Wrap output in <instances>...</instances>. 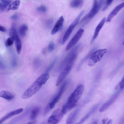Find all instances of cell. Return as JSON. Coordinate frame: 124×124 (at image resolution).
Masks as SVG:
<instances>
[{
	"label": "cell",
	"mask_w": 124,
	"mask_h": 124,
	"mask_svg": "<svg viewBox=\"0 0 124 124\" xmlns=\"http://www.w3.org/2000/svg\"><path fill=\"white\" fill-rule=\"evenodd\" d=\"M112 120L111 119H110L107 123V124H111L112 122Z\"/></svg>",
	"instance_id": "40"
},
{
	"label": "cell",
	"mask_w": 124,
	"mask_h": 124,
	"mask_svg": "<svg viewBox=\"0 0 124 124\" xmlns=\"http://www.w3.org/2000/svg\"><path fill=\"white\" fill-rule=\"evenodd\" d=\"M76 105V103L72 104L66 102L62 106L61 109L64 114H66L68 112L74 108Z\"/></svg>",
	"instance_id": "19"
},
{
	"label": "cell",
	"mask_w": 124,
	"mask_h": 124,
	"mask_svg": "<svg viewBox=\"0 0 124 124\" xmlns=\"http://www.w3.org/2000/svg\"><path fill=\"white\" fill-rule=\"evenodd\" d=\"M113 0H107L105 6L103 8V10L104 11L106 10L109 6L112 3Z\"/></svg>",
	"instance_id": "34"
},
{
	"label": "cell",
	"mask_w": 124,
	"mask_h": 124,
	"mask_svg": "<svg viewBox=\"0 0 124 124\" xmlns=\"http://www.w3.org/2000/svg\"><path fill=\"white\" fill-rule=\"evenodd\" d=\"M108 120V118L103 119L102 120V122L103 124H105Z\"/></svg>",
	"instance_id": "36"
},
{
	"label": "cell",
	"mask_w": 124,
	"mask_h": 124,
	"mask_svg": "<svg viewBox=\"0 0 124 124\" xmlns=\"http://www.w3.org/2000/svg\"><path fill=\"white\" fill-rule=\"evenodd\" d=\"M57 59V57L55 58L54 59L53 62H52V63H51V64L46 69L45 72L48 73V72L51 70L54 66L56 61Z\"/></svg>",
	"instance_id": "30"
},
{
	"label": "cell",
	"mask_w": 124,
	"mask_h": 124,
	"mask_svg": "<svg viewBox=\"0 0 124 124\" xmlns=\"http://www.w3.org/2000/svg\"><path fill=\"white\" fill-rule=\"evenodd\" d=\"M107 52V49L105 48L99 49L94 51L91 55L88 65L90 66L94 65L101 60Z\"/></svg>",
	"instance_id": "4"
},
{
	"label": "cell",
	"mask_w": 124,
	"mask_h": 124,
	"mask_svg": "<svg viewBox=\"0 0 124 124\" xmlns=\"http://www.w3.org/2000/svg\"><path fill=\"white\" fill-rule=\"evenodd\" d=\"M23 108H21L9 112L0 119V124L7 119L13 116L21 113L23 111Z\"/></svg>",
	"instance_id": "15"
},
{
	"label": "cell",
	"mask_w": 124,
	"mask_h": 124,
	"mask_svg": "<svg viewBox=\"0 0 124 124\" xmlns=\"http://www.w3.org/2000/svg\"><path fill=\"white\" fill-rule=\"evenodd\" d=\"M80 45L74 47L69 52L68 55L62 61L59 65L58 70H60L67 63H74L77 58L78 52L80 47Z\"/></svg>",
	"instance_id": "2"
},
{
	"label": "cell",
	"mask_w": 124,
	"mask_h": 124,
	"mask_svg": "<svg viewBox=\"0 0 124 124\" xmlns=\"http://www.w3.org/2000/svg\"><path fill=\"white\" fill-rule=\"evenodd\" d=\"M98 121L97 120L95 119H93V121L92 122V124H96L97 123Z\"/></svg>",
	"instance_id": "38"
},
{
	"label": "cell",
	"mask_w": 124,
	"mask_h": 124,
	"mask_svg": "<svg viewBox=\"0 0 124 124\" xmlns=\"http://www.w3.org/2000/svg\"><path fill=\"white\" fill-rule=\"evenodd\" d=\"M6 30L5 28L3 26L1 25L0 24V31L4 32Z\"/></svg>",
	"instance_id": "35"
},
{
	"label": "cell",
	"mask_w": 124,
	"mask_h": 124,
	"mask_svg": "<svg viewBox=\"0 0 124 124\" xmlns=\"http://www.w3.org/2000/svg\"><path fill=\"white\" fill-rule=\"evenodd\" d=\"M28 30V27L27 25L25 24L23 25L19 28V33L21 36L24 37L26 36Z\"/></svg>",
	"instance_id": "22"
},
{
	"label": "cell",
	"mask_w": 124,
	"mask_h": 124,
	"mask_svg": "<svg viewBox=\"0 0 124 124\" xmlns=\"http://www.w3.org/2000/svg\"><path fill=\"white\" fill-rule=\"evenodd\" d=\"M51 109L50 107L49 103L45 108L43 114V116H45L48 113Z\"/></svg>",
	"instance_id": "32"
},
{
	"label": "cell",
	"mask_w": 124,
	"mask_h": 124,
	"mask_svg": "<svg viewBox=\"0 0 124 124\" xmlns=\"http://www.w3.org/2000/svg\"><path fill=\"white\" fill-rule=\"evenodd\" d=\"M0 97L7 100H10L14 98L15 95L9 91L3 90L0 92Z\"/></svg>",
	"instance_id": "18"
},
{
	"label": "cell",
	"mask_w": 124,
	"mask_h": 124,
	"mask_svg": "<svg viewBox=\"0 0 124 124\" xmlns=\"http://www.w3.org/2000/svg\"><path fill=\"white\" fill-rule=\"evenodd\" d=\"M84 31V29L82 28L78 31L67 45L65 48L66 50L70 49L77 43L82 36Z\"/></svg>",
	"instance_id": "8"
},
{
	"label": "cell",
	"mask_w": 124,
	"mask_h": 124,
	"mask_svg": "<svg viewBox=\"0 0 124 124\" xmlns=\"http://www.w3.org/2000/svg\"><path fill=\"white\" fill-rule=\"evenodd\" d=\"M84 89V86L82 84L78 85L76 88L69 96L66 103H76L81 98Z\"/></svg>",
	"instance_id": "3"
},
{
	"label": "cell",
	"mask_w": 124,
	"mask_h": 124,
	"mask_svg": "<svg viewBox=\"0 0 124 124\" xmlns=\"http://www.w3.org/2000/svg\"><path fill=\"white\" fill-rule=\"evenodd\" d=\"M62 109L58 108L55 110L47 119L48 123L56 124L58 123L62 119L63 115Z\"/></svg>",
	"instance_id": "6"
},
{
	"label": "cell",
	"mask_w": 124,
	"mask_h": 124,
	"mask_svg": "<svg viewBox=\"0 0 124 124\" xmlns=\"http://www.w3.org/2000/svg\"><path fill=\"white\" fill-rule=\"evenodd\" d=\"M64 21L62 16H61L55 24L51 31V34L54 35L59 31L62 28Z\"/></svg>",
	"instance_id": "16"
},
{
	"label": "cell",
	"mask_w": 124,
	"mask_h": 124,
	"mask_svg": "<svg viewBox=\"0 0 124 124\" xmlns=\"http://www.w3.org/2000/svg\"><path fill=\"white\" fill-rule=\"evenodd\" d=\"M36 122V121H32L28 123V124H35Z\"/></svg>",
	"instance_id": "39"
},
{
	"label": "cell",
	"mask_w": 124,
	"mask_h": 124,
	"mask_svg": "<svg viewBox=\"0 0 124 124\" xmlns=\"http://www.w3.org/2000/svg\"><path fill=\"white\" fill-rule=\"evenodd\" d=\"M17 15H16V14H15L12 16L11 17V18L12 19H15L17 18Z\"/></svg>",
	"instance_id": "37"
},
{
	"label": "cell",
	"mask_w": 124,
	"mask_h": 124,
	"mask_svg": "<svg viewBox=\"0 0 124 124\" xmlns=\"http://www.w3.org/2000/svg\"><path fill=\"white\" fill-rule=\"evenodd\" d=\"M101 7L98 4L97 0H93L92 7L88 13L82 19L81 22H83L87 19H91L98 13Z\"/></svg>",
	"instance_id": "10"
},
{
	"label": "cell",
	"mask_w": 124,
	"mask_h": 124,
	"mask_svg": "<svg viewBox=\"0 0 124 124\" xmlns=\"http://www.w3.org/2000/svg\"><path fill=\"white\" fill-rule=\"evenodd\" d=\"M37 10L38 11L43 13H45L47 11V8L45 6L42 5L38 7Z\"/></svg>",
	"instance_id": "26"
},
{
	"label": "cell",
	"mask_w": 124,
	"mask_h": 124,
	"mask_svg": "<svg viewBox=\"0 0 124 124\" xmlns=\"http://www.w3.org/2000/svg\"><path fill=\"white\" fill-rule=\"evenodd\" d=\"M84 12V10L82 11L69 26L64 35L62 41V45H63L68 39Z\"/></svg>",
	"instance_id": "5"
},
{
	"label": "cell",
	"mask_w": 124,
	"mask_h": 124,
	"mask_svg": "<svg viewBox=\"0 0 124 124\" xmlns=\"http://www.w3.org/2000/svg\"><path fill=\"white\" fill-rule=\"evenodd\" d=\"M54 22L53 19L51 18L48 20L46 22V27L50 28L52 26Z\"/></svg>",
	"instance_id": "33"
},
{
	"label": "cell",
	"mask_w": 124,
	"mask_h": 124,
	"mask_svg": "<svg viewBox=\"0 0 124 124\" xmlns=\"http://www.w3.org/2000/svg\"><path fill=\"white\" fill-rule=\"evenodd\" d=\"M11 0H0V12H8L11 7Z\"/></svg>",
	"instance_id": "12"
},
{
	"label": "cell",
	"mask_w": 124,
	"mask_h": 124,
	"mask_svg": "<svg viewBox=\"0 0 124 124\" xmlns=\"http://www.w3.org/2000/svg\"><path fill=\"white\" fill-rule=\"evenodd\" d=\"M124 6V2L116 6L108 15L106 22H110L113 18L115 16Z\"/></svg>",
	"instance_id": "13"
},
{
	"label": "cell",
	"mask_w": 124,
	"mask_h": 124,
	"mask_svg": "<svg viewBox=\"0 0 124 124\" xmlns=\"http://www.w3.org/2000/svg\"><path fill=\"white\" fill-rule=\"evenodd\" d=\"M106 20V18L105 17L103 18L96 27L91 41V43H92L97 38L100 31L104 25Z\"/></svg>",
	"instance_id": "14"
},
{
	"label": "cell",
	"mask_w": 124,
	"mask_h": 124,
	"mask_svg": "<svg viewBox=\"0 0 124 124\" xmlns=\"http://www.w3.org/2000/svg\"><path fill=\"white\" fill-rule=\"evenodd\" d=\"M41 65V62L40 59L38 58H35L33 61L34 66L36 68H39Z\"/></svg>",
	"instance_id": "28"
},
{
	"label": "cell",
	"mask_w": 124,
	"mask_h": 124,
	"mask_svg": "<svg viewBox=\"0 0 124 124\" xmlns=\"http://www.w3.org/2000/svg\"><path fill=\"white\" fill-rule=\"evenodd\" d=\"M79 111L78 108L72 111L68 116L66 120V124H72L74 122Z\"/></svg>",
	"instance_id": "17"
},
{
	"label": "cell",
	"mask_w": 124,
	"mask_h": 124,
	"mask_svg": "<svg viewBox=\"0 0 124 124\" xmlns=\"http://www.w3.org/2000/svg\"><path fill=\"white\" fill-rule=\"evenodd\" d=\"M14 41L13 37L10 36L7 40L6 42V45L7 46H9L12 45L13 44Z\"/></svg>",
	"instance_id": "25"
},
{
	"label": "cell",
	"mask_w": 124,
	"mask_h": 124,
	"mask_svg": "<svg viewBox=\"0 0 124 124\" xmlns=\"http://www.w3.org/2000/svg\"><path fill=\"white\" fill-rule=\"evenodd\" d=\"M55 48L54 44L52 42L50 43L48 45L47 49L49 52H52L54 50Z\"/></svg>",
	"instance_id": "31"
},
{
	"label": "cell",
	"mask_w": 124,
	"mask_h": 124,
	"mask_svg": "<svg viewBox=\"0 0 124 124\" xmlns=\"http://www.w3.org/2000/svg\"><path fill=\"white\" fill-rule=\"evenodd\" d=\"M73 64H66L62 69L57 79L56 84V86H59L63 81L71 70Z\"/></svg>",
	"instance_id": "7"
},
{
	"label": "cell",
	"mask_w": 124,
	"mask_h": 124,
	"mask_svg": "<svg viewBox=\"0 0 124 124\" xmlns=\"http://www.w3.org/2000/svg\"><path fill=\"white\" fill-rule=\"evenodd\" d=\"M124 78H123L119 84L116 85L115 87V89H118L119 87L120 89L121 90L123 89H124Z\"/></svg>",
	"instance_id": "29"
},
{
	"label": "cell",
	"mask_w": 124,
	"mask_h": 124,
	"mask_svg": "<svg viewBox=\"0 0 124 124\" xmlns=\"http://www.w3.org/2000/svg\"><path fill=\"white\" fill-rule=\"evenodd\" d=\"M39 111V107H36L34 108L31 112L30 116V119L32 120L35 119L37 116Z\"/></svg>",
	"instance_id": "23"
},
{
	"label": "cell",
	"mask_w": 124,
	"mask_h": 124,
	"mask_svg": "<svg viewBox=\"0 0 124 124\" xmlns=\"http://www.w3.org/2000/svg\"><path fill=\"white\" fill-rule=\"evenodd\" d=\"M10 35L13 37L17 53L20 54L21 49V41L17 32L14 28H12L10 29Z\"/></svg>",
	"instance_id": "11"
},
{
	"label": "cell",
	"mask_w": 124,
	"mask_h": 124,
	"mask_svg": "<svg viewBox=\"0 0 124 124\" xmlns=\"http://www.w3.org/2000/svg\"><path fill=\"white\" fill-rule=\"evenodd\" d=\"M110 105L107 102L104 103L100 108L99 111L100 112H102L108 109Z\"/></svg>",
	"instance_id": "27"
},
{
	"label": "cell",
	"mask_w": 124,
	"mask_h": 124,
	"mask_svg": "<svg viewBox=\"0 0 124 124\" xmlns=\"http://www.w3.org/2000/svg\"><path fill=\"white\" fill-rule=\"evenodd\" d=\"M68 82L65 81L62 85L57 94L53 99L52 101L49 102L50 107L51 109L54 107L55 104L58 102L64 92L67 86Z\"/></svg>",
	"instance_id": "9"
},
{
	"label": "cell",
	"mask_w": 124,
	"mask_h": 124,
	"mask_svg": "<svg viewBox=\"0 0 124 124\" xmlns=\"http://www.w3.org/2000/svg\"><path fill=\"white\" fill-rule=\"evenodd\" d=\"M49 78V74L47 72H45L40 76L22 95V98L27 99L36 93L42 85L46 83Z\"/></svg>",
	"instance_id": "1"
},
{
	"label": "cell",
	"mask_w": 124,
	"mask_h": 124,
	"mask_svg": "<svg viewBox=\"0 0 124 124\" xmlns=\"http://www.w3.org/2000/svg\"><path fill=\"white\" fill-rule=\"evenodd\" d=\"M19 0H16L13 2L11 4V9L13 10H15L18 8L20 4Z\"/></svg>",
	"instance_id": "24"
},
{
	"label": "cell",
	"mask_w": 124,
	"mask_h": 124,
	"mask_svg": "<svg viewBox=\"0 0 124 124\" xmlns=\"http://www.w3.org/2000/svg\"><path fill=\"white\" fill-rule=\"evenodd\" d=\"M83 3V0H74L70 2V5L72 8H77L81 7Z\"/></svg>",
	"instance_id": "21"
},
{
	"label": "cell",
	"mask_w": 124,
	"mask_h": 124,
	"mask_svg": "<svg viewBox=\"0 0 124 124\" xmlns=\"http://www.w3.org/2000/svg\"><path fill=\"white\" fill-rule=\"evenodd\" d=\"M98 106V105H96L94 106V107L92 108L91 110L82 119L78 124H81L85 122L96 110Z\"/></svg>",
	"instance_id": "20"
}]
</instances>
